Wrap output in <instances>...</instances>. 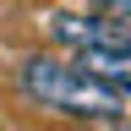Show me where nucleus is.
Listing matches in <instances>:
<instances>
[{
    "instance_id": "obj_1",
    "label": "nucleus",
    "mask_w": 131,
    "mask_h": 131,
    "mask_svg": "<svg viewBox=\"0 0 131 131\" xmlns=\"http://www.w3.org/2000/svg\"><path fill=\"white\" fill-rule=\"evenodd\" d=\"M16 88L38 109L71 115V120H120V115H131V93L109 88V82L77 71L71 60H55V55H27L16 66Z\"/></svg>"
},
{
    "instance_id": "obj_2",
    "label": "nucleus",
    "mask_w": 131,
    "mask_h": 131,
    "mask_svg": "<svg viewBox=\"0 0 131 131\" xmlns=\"http://www.w3.org/2000/svg\"><path fill=\"white\" fill-rule=\"evenodd\" d=\"M77 71H88L98 82H109V88L131 93V44H93V49H77Z\"/></svg>"
}]
</instances>
